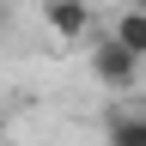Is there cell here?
I'll return each instance as SVG.
<instances>
[{
  "label": "cell",
  "mask_w": 146,
  "mask_h": 146,
  "mask_svg": "<svg viewBox=\"0 0 146 146\" xmlns=\"http://www.w3.org/2000/svg\"><path fill=\"white\" fill-rule=\"evenodd\" d=\"M0 25H6V0H0Z\"/></svg>",
  "instance_id": "6"
},
{
  "label": "cell",
  "mask_w": 146,
  "mask_h": 146,
  "mask_svg": "<svg viewBox=\"0 0 146 146\" xmlns=\"http://www.w3.org/2000/svg\"><path fill=\"white\" fill-rule=\"evenodd\" d=\"M140 73H146V61H134L128 49H116V43L104 36V31L91 36V79H98L104 91L128 98V91H140Z\"/></svg>",
  "instance_id": "1"
},
{
  "label": "cell",
  "mask_w": 146,
  "mask_h": 146,
  "mask_svg": "<svg viewBox=\"0 0 146 146\" xmlns=\"http://www.w3.org/2000/svg\"><path fill=\"white\" fill-rule=\"evenodd\" d=\"M104 146H146V116L140 110H110L104 116Z\"/></svg>",
  "instance_id": "4"
},
{
  "label": "cell",
  "mask_w": 146,
  "mask_h": 146,
  "mask_svg": "<svg viewBox=\"0 0 146 146\" xmlns=\"http://www.w3.org/2000/svg\"><path fill=\"white\" fill-rule=\"evenodd\" d=\"M128 6H134V12H140V18H146V0H128Z\"/></svg>",
  "instance_id": "5"
},
{
  "label": "cell",
  "mask_w": 146,
  "mask_h": 146,
  "mask_svg": "<svg viewBox=\"0 0 146 146\" xmlns=\"http://www.w3.org/2000/svg\"><path fill=\"white\" fill-rule=\"evenodd\" d=\"M43 31L55 43H91L98 36V6L91 0H43Z\"/></svg>",
  "instance_id": "2"
},
{
  "label": "cell",
  "mask_w": 146,
  "mask_h": 146,
  "mask_svg": "<svg viewBox=\"0 0 146 146\" xmlns=\"http://www.w3.org/2000/svg\"><path fill=\"white\" fill-rule=\"evenodd\" d=\"M110 43H116V49H128V55H134V61H146V18L134 12V6H122L116 18H110Z\"/></svg>",
  "instance_id": "3"
},
{
  "label": "cell",
  "mask_w": 146,
  "mask_h": 146,
  "mask_svg": "<svg viewBox=\"0 0 146 146\" xmlns=\"http://www.w3.org/2000/svg\"><path fill=\"white\" fill-rule=\"evenodd\" d=\"M0 140H6V134H0Z\"/></svg>",
  "instance_id": "7"
}]
</instances>
